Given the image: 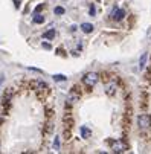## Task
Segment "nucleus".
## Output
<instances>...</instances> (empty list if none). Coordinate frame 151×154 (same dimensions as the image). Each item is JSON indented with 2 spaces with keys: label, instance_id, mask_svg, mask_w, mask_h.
I'll return each instance as SVG.
<instances>
[{
  "label": "nucleus",
  "instance_id": "9d476101",
  "mask_svg": "<svg viewBox=\"0 0 151 154\" xmlns=\"http://www.w3.org/2000/svg\"><path fill=\"white\" fill-rule=\"evenodd\" d=\"M45 38H49V40H52L54 37H55V31L54 29H51V31H48V32H45V35H43Z\"/></svg>",
  "mask_w": 151,
  "mask_h": 154
},
{
  "label": "nucleus",
  "instance_id": "7ed1b4c3",
  "mask_svg": "<svg viewBox=\"0 0 151 154\" xmlns=\"http://www.w3.org/2000/svg\"><path fill=\"white\" fill-rule=\"evenodd\" d=\"M112 149H113V152H124V151L128 149V146H127L125 142H122V140H116V142H113Z\"/></svg>",
  "mask_w": 151,
  "mask_h": 154
},
{
  "label": "nucleus",
  "instance_id": "2eb2a0df",
  "mask_svg": "<svg viewBox=\"0 0 151 154\" xmlns=\"http://www.w3.org/2000/svg\"><path fill=\"white\" fill-rule=\"evenodd\" d=\"M43 49H51V45H49V43H43Z\"/></svg>",
  "mask_w": 151,
  "mask_h": 154
},
{
  "label": "nucleus",
  "instance_id": "4468645a",
  "mask_svg": "<svg viewBox=\"0 0 151 154\" xmlns=\"http://www.w3.org/2000/svg\"><path fill=\"white\" fill-rule=\"evenodd\" d=\"M54 148H55L57 151L60 149V137H58V136H57V137H55V140H54Z\"/></svg>",
  "mask_w": 151,
  "mask_h": 154
},
{
  "label": "nucleus",
  "instance_id": "6e6552de",
  "mask_svg": "<svg viewBox=\"0 0 151 154\" xmlns=\"http://www.w3.org/2000/svg\"><path fill=\"white\" fill-rule=\"evenodd\" d=\"M79 99V93H76V92H70V96H69V104H73V102H76Z\"/></svg>",
  "mask_w": 151,
  "mask_h": 154
},
{
  "label": "nucleus",
  "instance_id": "f03ea898",
  "mask_svg": "<svg viewBox=\"0 0 151 154\" xmlns=\"http://www.w3.org/2000/svg\"><path fill=\"white\" fill-rule=\"evenodd\" d=\"M137 125H139V128H142V130L149 128V127H151V116H149V115H140V116L137 118Z\"/></svg>",
  "mask_w": 151,
  "mask_h": 154
},
{
  "label": "nucleus",
  "instance_id": "ddd939ff",
  "mask_svg": "<svg viewBox=\"0 0 151 154\" xmlns=\"http://www.w3.org/2000/svg\"><path fill=\"white\" fill-rule=\"evenodd\" d=\"M54 79H55V81H66L67 78L64 76V75H54Z\"/></svg>",
  "mask_w": 151,
  "mask_h": 154
},
{
  "label": "nucleus",
  "instance_id": "0eeeda50",
  "mask_svg": "<svg viewBox=\"0 0 151 154\" xmlns=\"http://www.w3.org/2000/svg\"><path fill=\"white\" fill-rule=\"evenodd\" d=\"M79 131H81V136H82L84 139H89V137L92 136V131H90L87 127H81V130H79Z\"/></svg>",
  "mask_w": 151,
  "mask_h": 154
},
{
  "label": "nucleus",
  "instance_id": "f257e3e1",
  "mask_svg": "<svg viewBox=\"0 0 151 154\" xmlns=\"http://www.w3.org/2000/svg\"><path fill=\"white\" fill-rule=\"evenodd\" d=\"M99 81V75L95 73V72H89V73H85L84 78H82V82L87 85V87H95L96 82Z\"/></svg>",
  "mask_w": 151,
  "mask_h": 154
},
{
  "label": "nucleus",
  "instance_id": "f8f14e48",
  "mask_svg": "<svg viewBox=\"0 0 151 154\" xmlns=\"http://www.w3.org/2000/svg\"><path fill=\"white\" fill-rule=\"evenodd\" d=\"M54 12H55L57 15H61V14H64V8H63V6H57V8L54 9Z\"/></svg>",
  "mask_w": 151,
  "mask_h": 154
},
{
  "label": "nucleus",
  "instance_id": "39448f33",
  "mask_svg": "<svg viewBox=\"0 0 151 154\" xmlns=\"http://www.w3.org/2000/svg\"><path fill=\"white\" fill-rule=\"evenodd\" d=\"M105 93L109 95V96H113V95L116 93V84H115V82L107 84V87H105Z\"/></svg>",
  "mask_w": 151,
  "mask_h": 154
},
{
  "label": "nucleus",
  "instance_id": "1a4fd4ad",
  "mask_svg": "<svg viewBox=\"0 0 151 154\" xmlns=\"http://www.w3.org/2000/svg\"><path fill=\"white\" fill-rule=\"evenodd\" d=\"M146 54H142V57H140V60H139V69H143L145 67V63H146Z\"/></svg>",
  "mask_w": 151,
  "mask_h": 154
},
{
  "label": "nucleus",
  "instance_id": "20e7f679",
  "mask_svg": "<svg viewBox=\"0 0 151 154\" xmlns=\"http://www.w3.org/2000/svg\"><path fill=\"white\" fill-rule=\"evenodd\" d=\"M124 17H125V11H124V9H113V12H112V18H113V20L121 21Z\"/></svg>",
  "mask_w": 151,
  "mask_h": 154
},
{
  "label": "nucleus",
  "instance_id": "9b49d317",
  "mask_svg": "<svg viewBox=\"0 0 151 154\" xmlns=\"http://www.w3.org/2000/svg\"><path fill=\"white\" fill-rule=\"evenodd\" d=\"M34 21H35V23H43V21H45V17L40 15V14H37V15L34 17Z\"/></svg>",
  "mask_w": 151,
  "mask_h": 154
},
{
  "label": "nucleus",
  "instance_id": "423d86ee",
  "mask_svg": "<svg viewBox=\"0 0 151 154\" xmlns=\"http://www.w3.org/2000/svg\"><path fill=\"white\" fill-rule=\"evenodd\" d=\"M81 31H82L84 34H90V32L93 31V25H92V23H82V25H81Z\"/></svg>",
  "mask_w": 151,
  "mask_h": 154
},
{
  "label": "nucleus",
  "instance_id": "dca6fc26",
  "mask_svg": "<svg viewBox=\"0 0 151 154\" xmlns=\"http://www.w3.org/2000/svg\"><path fill=\"white\" fill-rule=\"evenodd\" d=\"M90 15H95V6L93 5L90 6Z\"/></svg>",
  "mask_w": 151,
  "mask_h": 154
}]
</instances>
